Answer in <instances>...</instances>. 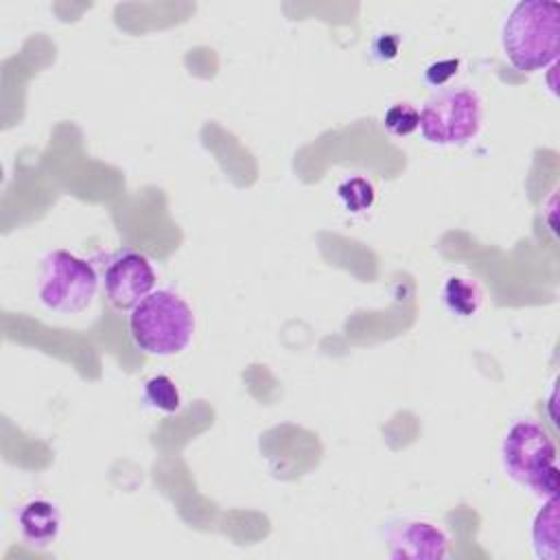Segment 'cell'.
I'll return each mask as SVG.
<instances>
[{
  "label": "cell",
  "instance_id": "6da1fadb",
  "mask_svg": "<svg viewBox=\"0 0 560 560\" xmlns=\"http://www.w3.org/2000/svg\"><path fill=\"white\" fill-rule=\"evenodd\" d=\"M560 39V4L553 0L516 2L501 26L505 59L521 72L553 66Z\"/></svg>",
  "mask_w": 560,
  "mask_h": 560
},
{
  "label": "cell",
  "instance_id": "7a4b0ae2",
  "mask_svg": "<svg viewBox=\"0 0 560 560\" xmlns=\"http://www.w3.org/2000/svg\"><path fill=\"white\" fill-rule=\"evenodd\" d=\"M195 313L188 302L171 291H151L129 311V335L136 348L151 357L182 354L195 337Z\"/></svg>",
  "mask_w": 560,
  "mask_h": 560
},
{
  "label": "cell",
  "instance_id": "3957f363",
  "mask_svg": "<svg viewBox=\"0 0 560 560\" xmlns=\"http://www.w3.org/2000/svg\"><path fill=\"white\" fill-rule=\"evenodd\" d=\"M501 464L505 475L540 497H558L556 444L534 420H516L501 442Z\"/></svg>",
  "mask_w": 560,
  "mask_h": 560
},
{
  "label": "cell",
  "instance_id": "277c9868",
  "mask_svg": "<svg viewBox=\"0 0 560 560\" xmlns=\"http://www.w3.org/2000/svg\"><path fill=\"white\" fill-rule=\"evenodd\" d=\"M98 291L94 265L66 249H52L44 256L37 300L44 308L59 315H74L90 308Z\"/></svg>",
  "mask_w": 560,
  "mask_h": 560
},
{
  "label": "cell",
  "instance_id": "5b68a950",
  "mask_svg": "<svg viewBox=\"0 0 560 560\" xmlns=\"http://www.w3.org/2000/svg\"><path fill=\"white\" fill-rule=\"evenodd\" d=\"M483 125V103L472 88H444L427 98L420 112V133L429 144L459 147Z\"/></svg>",
  "mask_w": 560,
  "mask_h": 560
},
{
  "label": "cell",
  "instance_id": "8992f818",
  "mask_svg": "<svg viewBox=\"0 0 560 560\" xmlns=\"http://www.w3.org/2000/svg\"><path fill=\"white\" fill-rule=\"evenodd\" d=\"M101 282L107 302L116 311H131L155 291V269L144 254L122 249L107 260Z\"/></svg>",
  "mask_w": 560,
  "mask_h": 560
},
{
  "label": "cell",
  "instance_id": "52a82bcc",
  "mask_svg": "<svg viewBox=\"0 0 560 560\" xmlns=\"http://www.w3.org/2000/svg\"><path fill=\"white\" fill-rule=\"evenodd\" d=\"M389 556L396 560H440L448 556L446 534L429 521H396L387 527Z\"/></svg>",
  "mask_w": 560,
  "mask_h": 560
},
{
  "label": "cell",
  "instance_id": "ba28073f",
  "mask_svg": "<svg viewBox=\"0 0 560 560\" xmlns=\"http://www.w3.org/2000/svg\"><path fill=\"white\" fill-rule=\"evenodd\" d=\"M18 532L28 547L46 549L61 532V512L48 499H31L18 512Z\"/></svg>",
  "mask_w": 560,
  "mask_h": 560
},
{
  "label": "cell",
  "instance_id": "9c48e42d",
  "mask_svg": "<svg viewBox=\"0 0 560 560\" xmlns=\"http://www.w3.org/2000/svg\"><path fill=\"white\" fill-rule=\"evenodd\" d=\"M532 549L540 560H558V497L542 501V508L532 523Z\"/></svg>",
  "mask_w": 560,
  "mask_h": 560
},
{
  "label": "cell",
  "instance_id": "30bf717a",
  "mask_svg": "<svg viewBox=\"0 0 560 560\" xmlns=\"http://www.w3.org/2000/svg\"><path fill=\"white\" fill-rule=\"evenodd\" d=\"M442 300L446 308L457 317H472L479 313L483 304V291L472 278L464 276H451L444 282Z\"/></svg>",
  "mask_w": 560,
  "mask_h": 560
},
{
  "label": "cell",
  "instance_id": "8fae6325",
  "mask_svg": "<svg viewBox=\"0 0 560 560\" xmlns=\"http://www.w3.org/2000/svg\"><path fill=\"white\" fill-rule=\"evenodd\" d=\"M142 400L147 407L162 413H175L182 409V394L175 381L166 374H155L144 383Z\"/></svg>",
  "mask_w": 560,
  "mask_h": 560
},
{
  "label": "cell",
  "instance_id": "7c38bea8",
  "mask_svg": "<svg viewBox=\"0 0 560 560\" xmlns=\"http://www.w3.org/2000/svg\"><path fill=\"white\" fill-rule=\"evenodd\" d=\"M337 197L341 199V203L348 212H365L374 206L376 195H374V186L365 177L354 175V177L343 179L337 186Z\"/></svg>",
  "mask_w": 560,
  "mask_h": 560
},
{
  "label": "cell",
  "instance_id": "4fadbf2b",
  "mask_svg": "<svg viewBox=\"0 0 560 560\" xmlns=\"http://www.w3.org/2000/svg\"><path fill=\"white\" fill-rule=\"evenodd\" d=\"M418 125H420V112L407 101L389 105L383 114V127L398 138L411 136L418 129Z\"/></svg>",
  "mask_w": 560,
  "mask_h": 560
},
{
  "label": "cell",
  "instance_id": "5bb4252c",
  "mask_svg": "<svg viewBox=\"0 0 560 560\" xmlns=\"http://www.w3.org/2000/svg\"><path fill=\"white\" fill-rule=\"evenodd\" d=\"M457 70H459V59H442V61L431 63L424 70V81L433 88H442L457 74Z\"/></svg>",
  "mask_w": 560,
  "mask_h": 560
},
{
  "label": "cell",
  "instance_id": "9a60e30c",
  "mask_svg": "<svg viewBox=\"0 0 560 560\" xmlns=\"http://www.w3.org/2000/svg\"><path fill=\"white\" fill-rule=\"evenodd\" d=\"M372 50H374V55L378 57V59H394L396 57V52H398V37H394V35H381V37H376V42L372 44Z\"/></svg>",
  "mask_w": 560,
  "mask_h": 560
}]
</instances>
